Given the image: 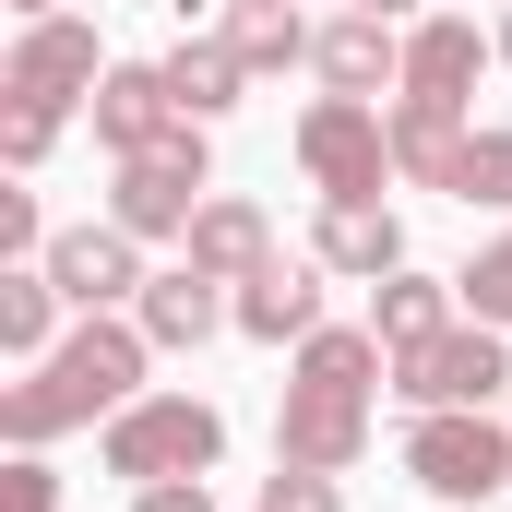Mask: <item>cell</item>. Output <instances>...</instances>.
Instances as JSON below:
<instances>
[{"label": "cell", "mask_w": 512, "mask_h": 512, "mask_svg": "<svg viewBox=\"0 0 512 512\" xmlns=\"http://www.w3.org/2000/svg\"><path fill=\"white\" fill-rule=\"evenodd\" d=\"M393 393V346L358 322H322L298 358H286V417H274V465H310V477H346L370 453V417Z\"/></svg>", "instance_id": "cell-1"}, {"label": "cell", "mask_w": 512, "mask_h": 512, "mask_svg": "<svg viewBox=\"0 0 512 512\" xmlns=\"http://www.w3.org/2000/svg\"><path fill=\"white\" fill-rule=\"evenodd\" d=\"M143 358H155V334L143 322H120V310H84L24 382L0 393V441L12 453H48L60 429H108L131 393H143Z\"/></svg>", "instance_id": "cell-2"}, {"label": "cell", "mask_w": 512, "mask_h": 512, "mask_svg": "<svg viewBox=\"0 0 512 512\" xmlns=\"http://www.w3.org/2000/svg\"><path fill=\"white\" fill-rule=\"evenodd\" d=\"M501 36H477V12H417L405 24V84H393V167L417 191H453V155H465V108H477V72H489Z\"/></svg>", "instance_id": "cell-3"}, {"label": "cell", "mask_w": 512, "mask_h": 512, "mask_svg": "<svg viewBox=\"0 0 512 512\" xmlns=\"http://www.w3.org/2000/svg\"><path fill=\"white\" fill-rule=\"evenodd\" d=\"M96 453H108V477H131V489L215 477V453H227V417H215L203 393H131L120 417L96 429Z\"/></svg>", "instance_id": "cell-4"}, {"label": "cell", "mask_w": 512, "mask_h": 512, "mask_svg": "<svg viewBox=\"0 0 512 512\" xmlns=\"http://www.w3.org/2000/svg\"><path fill=\"white\" fill-rule=\"evenodd\" d=\"M215 203V155H203V120H179L155 155H120V179H108V227L131 239H191V215Z\"/></svg>", "instance_id": "cell-5"}, {"label": "cell", "mask_w": 512, "mask_h": 512, "mask_svg": "<svg viewBox=\"0 0 512 512\" xmlns=\"http://www.w3.org/2000/svg\"><path fill=\"white\" fill-rule=\"evenodd\" d=\"M298 167H310L322 203H382V179H405L393 167V120L370 96H310L298 108Z\"/></svg>", "instance_id": "cell-6"}, {"label": "cell", "mask_w": 512, "mask_h": 512, "mask_svg": "<svg viewBox=\"0 0 512 512\" xmlns=\"http://www.w3.org/2000/svg\"><path fill=\"white\" fill-rule=\"evenodd\" d=\"M405 477L429 489V501H489V489H512V417H489V405H441V417H417L405 429Z\"/></svg>", "instance_id": "cell-7"}, {"label": "cell", "mask_w": 512, "mask_h": 512, "mask_svg": "<svg viewBox=\"0 0 512 512\" xmlns=\"http://www.w3.org/2000/svg\"><path fill=\"white\" fill-rule=\"evenodd\" d=\"M96 84H108V48H96V24L84 12H36L24 36H12V60H0V96L12 108H96Z\"/></svg>", "instance_id": "cell-8"}, {"label": "cell", "mask_w": 512, "mask_h": 512, "mask_svg": "<svg viewBox=\"0 0 512 512\" xmlns=\"http://www.w3.org/2000/svg\"><path fill=\"white\" fill-rule=\"evenodd\" d=\"M393 393H405L417 417H441V405H489V393H512L501 322H453V334L405 346V358H393Z\"/></svg>", "instance_id": "cell-9"}, {"label": "cell", "mask_w": 512, "mask_h": 512, "mask_svg": "<svg viewBox=\"0 0 512 512\" xmlns=\"http://www.w3.org/2000/svg\"><path fill=\"white\" fill-rule=\"evenodd\" d=\"M48 286H60L72 310H131V298H143V239L108 227V215H96V227H60V239H48Z\"/></svg>", "instance_id": "cell-10"}, {"label": "cell", "mask_w": 512, "mask_h": 512, "mask_svg": "<svg viewBox=\"0 0 512 512\" xmlns=\"http://www.w3.org/2000/svg\"><path fill=\"white\" fill-rule=\"evenodd\" d=\"M131 322L155 334V358H191L215 322H239V298H227V274H203V262H167V274H143Z\"/></svg>", "instance_id": "cell-11"}, {"label": "cell", "mask_w": 512, "mask_h": 512, "mask_svg": "<svg viewBox=\"0 0 512 512\" xmlns=\"http://www.w3.org/2000/svg\"><path fill=\"white\" fill-rule=\"evenodd\" d=\"M84 120H96V143H108V155H155L191 108L167 96V60H108V84H96V108H84Z\"/></svg>", "instance_id": "cell-12"}, {"label": "cell", "mask_w": 512, "mask_h": 512, "mask_svg": "<svg viewBox=\"0 0 512 512\" xmlns=\"http://www.w3.org/2000/svg\"><path fill=\"white\" fill-rule=\"evenodd\" d=\"M310 72H322V96H393L405 84V36L382 12H334L322 48H310Z\"/></svg>", "instance_id": "cell-13"}, {"label": "cell", "mask_w": 512, "mask_h": 512, "mask_svg": "<svg viewBox=\"0 0 512 512\" xmlns=\"http://www.w3.org/2000/svg\"><path fill=\"white\" fill-rule=\"evenodd\" d=\"M239 334L251 346H310L322 334V262H262V274H239Z\"/></svg>", "instance_id": "cell-14"}, {"label": "cell", "mask_w": 512, "mask_h": 512, "mask_svg": "<svg viewBox=\"0 0 512 512\" xmlns=\"http://www.w3.org/2000/svg\"><path fill=\"white\" fill-rule=\"evenodd\" d=\"M310 262H322V274H358V286L405 274V227H393V203H322V227H310Z\"/></svg>", "instance_id": "cell-15"}, {"label": "cell", "mask_w": 512, "mask_h": 512, "mask_svg": "<svg viewBox=\"0 0 512 512\" xmlns=\"http://www.w3.org/2000/svg\"><path fill=\"white\" fill-rule=\"evenodd\" d=\"M179 262H203V274H262L274 262V227H262V203H239V191H215L203 215H191V239H179Z\"/></svg>", "instance_id": "cell-16"}, {"label": "cell", "mask_w": 512, "mask_h": 512, "mask_svg": "<svg viewBox=\"0 0 512 512\" xmlns=\"http://www.w3.org/2000/svg\"><path fill=\"white\" fill-rule=\"evenodd\" d=\"M453 310H465V298H453V274H417V262L370 286V334H382L393 358H405V346H429V334H453Z\"/></svg>", "instance_id": "cell-17"}, {"label": "cell", "mask_w": 512, "mask_h": 512, "mask_svg": "<svg viewBox=\"0 0 512 512\" xmlns=\"http://www.w3.org/2000/svg\"><path fill=\"white\" fill-rule=\"evenodd\" d=\"M167 96H179L191 120H227V108L251 96V60H239V36H179V48H167Z\"/></svg>", "instance_id": "cell-18"}, {"label": "cell", "mask_w": 512, "mask_h": 512, "mask_svg": "<svg viewBox=\"0 0 512 512\" xmlns=\"http://www.w3.org/2000/svg\"><path fill=\"white\" fill-rule=\"evenodd\" d=\"M60 310H72V298L48 286V262H0V358L36 370V358L60 346Z\"/></svg>", "instance_id": "cell-19"}, {"label": "cell", "mask_w": 512, "mask_h": 512, "mask_svg": "<svg viewBox=\"0 0 512 512\" xmlns=\"http://www.w3.org/2000/svg\"><path fill=\"white\" fill-rule=\"evenodd\" d=\"M227 36H239V60H251V84H262V72H298V60L322 48V36L298 24V0H286V12H227Z\"/></svg>", "instance_id": "cell-20"}, {"label": "cell", "mask_w": 512, "mask_h": 512, "mask_svg": "<svg viewBox=\"0 0 512 512\" xmlns=\"http://www.w3.org/2000/svg\"><path fill=\"white\" fill-rule=\"evenodd\" d=\"M453 203H501V215H512V131H465V155H453Z\"/></svg>", "instance_id": "cell-21"}, {"label": "cell", "mask_w": 512, "mask_h": 512, "mask_svg": "<svg viewBox=\"0 0 512 512\" xmlns=\"http://www.w3.org/2000/svg\"><path fill=\"white\" fill-rule=\"evenodd\" d=\"M453 298H465V322H501V334H512V239H489V251L465 262Z\"/></svg>", "instance_id": "cell-22"}, {"label": "cell", "mask_w": 512, "mask_h": 512, "mask_svg": "<svg viewBox=\"0 0 512 512\" xmlns=\"http://www.w3.org/2000/svg\"><path fill=\"white\" fill-rule=\"evenodd\" d=\"M48 143H60V108H12V96H0V155H12V179L48 167Z\"/></svg>", "instance_id": "cell-23"}, {"label": "cell", "mask_w": 512, "mask_h": 512, "mask_svg": "<svg viewBox=\"0 0 512 512\" xmlns=\"http://www.w3.org/2000/svg\"><path fill=\"white\" fill-rule=\"evenodd\" d=\"M0 512H60V477H48V453H12V465H0Z\"/></svg>", "instance_id": "cell-24"}, {"label": "cell", "mask_w": 512, "mask_h": 512, "mask_svg": "<svg viewBox=\"0 0 512 512\" xmlns=\"http://www.w3.org/2000/svg\"><path fill=\"white\" fill-rule=\"evenodd\" d=\"M262 512H346V489H334V477H310V465H274Z\"/></svg>", "instance_id": "cell-25"}, {"label": "cell", "mask_w": 512, "mask_h": 512, "mask_svg": "<svg viewBox=\"0 0 512 512\" xmlns=\"http://www.w3.org/2000/svg\"><path fill=\"white\" fill-rule=\"evenodd\" d=\"M0 262H48V227H36V191H0Z\"/></svg>", "instance_id": "cell-26"}, {"label": "cell", "mask_w": 512, "mask_h": 512, "mask_svg": "<svg viewBox=\"0 0 512 512\" xmlns=\"http://www.w3.org/2000/svg\"><path fill=\"white\" fill-rule=\"evenodd\" d=\"M131 512H215L203 477H167V489H131Z\"/></svg>", "instance_id": "cell-27"}, {"label": "cell", "mask_w": 512, "mask_h": 512, "mask_svg": "<svg viewBox=\"0 0 512 512\" xmlns=\"http://www.w3.org/2000/svg\"><path fill=\"white\" fill-rule=\"evenodd\" d=\"M346 12H382V24H405V12H417V0H346Z\"/></svg>", "instance_id": "cell-28"}, {"label": "cell", "mask_w": 512, "mask_h": 512, "mask_svg": "<svg viewBox=\"0 0 512 512\" xmlns=\"http://www.w3.org/2000/svg\"><path fill=\"white\" fill-rule=\"evenodd\" d=\"M12 12H24V24H36V12H60V0H12Z\"/></svg>", "instance_id": "cell-29"}, {"label": "cell", "mask_w": 512, "mask_h": 512, "mask_svg": "<svg viewBox=\"0 0 512 512\" xmlns=\"http://www.w3.org/2000/svg\"><path fill=\"white\" fill-rule=\"evenodd\" d=\"M227 12H286V0H227Z\"/></svg>", "instance_id": "cell-30"}, {"label": "cell", "mask_w": 512, "mask_h": 512, "mask_svg": "<svg viewBox=\"0 0 512 512\" xmlns=\"http://www.w3.org/2000/svg\"><path fill=\"white\" fill-rule=\"evenodd\" d=\"M501 60H512V0H501Z\"/></svg>", "instance_id": "cell-31"}, {"label": "cell", "mask_w": 512, "mask_h": 512, "mask_svg": "<svg viewBox=\"0 0 512 512\" xmlns=\"http://www.w3.org/2000/svg\"><path fill=\"white\" fill-rule=\"evenodd\" d=\"M179 12H191V0H179Z\"/></svg>", "instance_id": "cell-32"}]
</instances>
